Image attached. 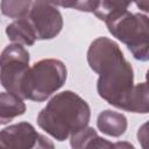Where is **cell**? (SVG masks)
<instances>
[{
  "instance_id": "6da1fadb",
  "label": "cell",
  "mask_w": 149,
  "mask_h": 149,
  "mask_svg": "<svg viewBox=\"0 0 149 149\" xmlns=\"http://www.w3.org/2000/svg\"><path fill=\"white\" fill-rule=\"evenodd\" d=\"M90 68L99 74V95L112 106L123 109L133 88V68L119 45L108 37H98L87 50Z\"/></svg>"
},
{
  "instance_id": "7a4b0ae2",
  "label": "cell",
  "mask_w": 149,
  "mask_h": 149,
  "mask_svg": "<svg viewBox=\"0 0 149 149\" xmlns=\"http://www.w3.org/2000/svg\"><path fill=\"white\" fill-rule=\"evenodd\" d=\"M91 109L87 102L72 91L56 94L38 113V126L57 141H64L87 127Z\"/></svg>"
},
{
  "instance_id": "3957f363",
  "label": "cell",
  "mask_w": 149,
  "mask_h": 149,
  "mask_svg": "<svg viewBox=\"0 0 149 149\" xmlns=\"http://www.w3.org/2000/svg\"><path fill=\"white\" fill-rule=\"evenodd\" d=\"M108 31L125 43L134 58L149 61V17L130 13L127 8L118 10L106 21Z\"/></svg>"
},
{
  "instance_id": "277c9868",
  "label": "cell",
  "mask_w": 149,
  "mask_h": 149,
  "mask_svg": "<svg viewBox=\"0 0 149 149\" xmlns=\"http://www.w3.org/2000/svg\"><path fill=\"white\" fill-rule=\"evenodd\" d=\"M66 80V68L63 62L54 58L35 63L28 71L21 91L22 99L44 101L63 86Z\"/></svg>"
},
{
  "instance_id": "5b68a950",
  "label": "cell",
  "mask_w": 149,
  "mask_h": 149,
  "mask_svg": "<svg viewBox=\"0 0 149 149\" xmlns=\"http://www.w3.org/2000/svg\"><path fill=\"white\" fill-rule=\"evenodd\" d=\"M29 52L21 44L7 45L1 55V83L10 93L21 97L23 80L29 71Z\"/></svg>"
},
{
  "instance_id": "8992f818",
  "label": "cell",
  "mask_w": 149,
  "mask_h": 149,
  "mask_svg": "<svg viewBox=\"0 0 149 149\" xmlns=\"http://www.w3.org/2000/svg\"><path fill=\"white\" fill-rule=\"evenodd\" d=\"M37 40H50L59 34L63 27L61 12L54 2L34 1L27 15Z\"/></svg>"
},
{
  "instance_id": "52a82bcc",
  "label": "cell",
  "mask_w": 149,
  "mask_h": 149,
  "mask_svg": "<svg viewBox=\"0 0 149 149\" xmlns=\"http://www.w3.org/2000/svg\"><path fill=\"white\" fill-rule=\"evenodd\" d=\"M0 137L1 146L8 149H55L52 141L38 134L28 122H20L3 128Z\"/></svg>"
},
{
  "instance_id": "ba28073f",
  "label": "cell",
  "mask_w": 149,
  "mask_h": 149,
  "mask_svg": "<svg viewBox=\"0 0 149 149\" xmlns=\"http://www.w3.org/2000/svg\"><path fill=\"white\" fill-rule=\"evenodd\" d=\"M72 149H114V143L100 137L97 132L86 127L70 137Z\"/></svg>"
},
{
  "instance_id": "9c48e42d",
  "label": "cell",
  "mask_w": 149,
  "mask_h": 149,
  "mask_svg": "<svg viewBox=\"0 0 149 149\" xmlns=\"http://www.w3.org/2000/svg\"><path fill=\"white\" fill-rule=\"evenodd\" d=\"M97 127L108 136L119 137L127 129V119L122 113L106 109L98 115Z\"/></svg>"
},
{
  "instance_id": "30bf717a",
  "label": "cell",
  "mask_w": 149,
  "mask_h": 149,
  "mask_svg": "<svg viewBox=\"0 0 149 149\" xmlns=\"http://www.w3.org/2000/svg\"><path fill=\"white\" fill-rule=\"evenodd\" d=\"M6 34L8 38L16 44L33 45L37 40L35 30L27 16L17 19L9 23L6 28Z\"/></svg>"
},
{
  "instance_id": "8fae6325",
  "label": "cell",
  "mask_w": 149,
  "mask_h": 149,
  "mask_svg": "<svg viewBox=\"0 0 149 149\" xmlns=\"http://www.w3.org/2000/svg\"><path fill=\"white\" fill-rule=\"evenodd\" d=\"M0 105H1V125L7 123L12 119L22 115L26 112V105L22 101V98L10 93V92H2L0 97Z\"/></svg>"
},
{
  "instance_id": "7c38bea8",
  "label": "cell",
  "mask_w": 149,
  "mask_h": 149,
  "mask_svg": "<svg viewBox=\"0 0 149 149\" xmlns=\"http://www.w3.org/2000/svg\"><path fill=\"white\" fill-rule=\"evenodd\" d=\"M31 3L30 1H1V12L3 15L17 20L28 15Z\"/></svg>"
},
{
  "instance_id": "4fadbf2b",
  "label": "cell",
  "mask_w": 149,
  "mask_h": 149,
  "mask_svg": "<svg viewBox=\"0 0 149 149\" xmlns=\"http://www.w3.org/2000/svg\"><path fill=\"white\" fill-rule=\"evenodd\" d=\"M130 2H120V1H97L93 14L102 21H106L111 15L116 13L118 10L128 8Z\"/></svg>"
},
{
  "instance_id": "5bb4252c",
  "label": "cell",
  "mask_w": 149,
  "mask_h": 149,
  "mask_svg": "<svg viewBox=\"0 0 149 149\" xmlns=\"http://www.w3.org/2000/svg\"><path fill=\"white\" fill-rule=\"evenodd\" d=\"M137 141L142 149H149V121L143 123L137 130Z\"/></svg>"
},
{
  "instance_id": "9a60e30c",
  "label": "cell",
  "mask_w": 149,
  "mask_h": 149,
  "mask_svg": "<svg viewBox=\"0 0 149 149\" xmlns=\"http://www.w3.org/2000/svg\"><path fill=\"white\" fill-rule=\"evenodd\" d=\"M114 149H135L133 144L126 141H119L114 143Z\"/></svg>"
},
{
  "instance_id": "2e32d148",
  "label": "cell",
  "mask_w": 149,
  "mask_h": 149,
  "mask_svg": "<svg viewBox=\"0 0 149 149\" xmlns=\"http://www.w3.org/2000/svg\"><path fill=\"white\" fill-rule=\"evenodd\" d=\"M135 5L143 12L149 13V1H137V2H135Z\"/></svg>"
},
{
  "instance_id": "e0dca14e",
  "label": "cell",
  "mask_w": 149,
  "mask_h": 149,
  "mask_svg": "<svg viewBox=\"0 0 149 149\" xmlns=\"http://www.w3.org/2000/svg\"><path fill=\"white\" fill-rule=\"evenodd\" d=\"M143 84H144L146 91H147V92H148V94H149V70L147 71V74H146V81H144Z\"/></svg>"
},
{
  "instance_id": "ac0fdd59",
  "label": "cell",
  "mask_w": 149,
  "mask_h": 149,
  "mask_svg": "<svg viewBox=\"0 0 149 149\" xmlns=\"http://www.w3.org/2000/svg\"><path fill=\"white\" fill-rule=\"evenodd\" d=\"M1 149H8V148H6L5 146H1Z\"/></svg>"
}]
</instances>
